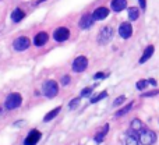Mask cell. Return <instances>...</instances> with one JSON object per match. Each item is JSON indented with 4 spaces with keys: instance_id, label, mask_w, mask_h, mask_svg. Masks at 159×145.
Masks as SVG:
<instances>
[{
    "instance_id": "obj_27",
    "label": "cell",
    "mask_w": 159,
    "mask_h": 145,
    "mask_svg": "<svg viewBox=\"0 0 159 145\" xmlns=\"http://www.w3.org/2000/svg\"><path fill=\"white\" fill-rule=\"evenodd\" d=\"M91 93H92V88L88 87V88H84V91L81 92V96H88V95H91Z\"/></svg>"
},
{
    "instance_id": "obj_26",
    "label": "cell",
    "mask_w": 159,
    "mask_h": 145,
    "mask_svg": "<svg viewBox=\"0 0 159 145\" xmlns=\"http://www.w3.org/2000/svg\"><path fill=\"white\" fill-rule=\"evenodd\" d=\"M159 93V89L157 91H149V92H144L143 93V98H149V96H155V95H158Z\"/></svg>"
},
{
    "instance_id": "obj_11",
    "label": "cell",
    "mask_w": 159,
    "mask_h": 145,
    "mask_svg": "<svg viewBox=\"0 0 159 145\" xmlns=\"http://www.w3.org/2000/svg\"><path fill=\"white\" fill-rule=\"evenodd\" d=\"M93 17L92 14H84V16L81 17V20H80V28H82V29H87V28H89L91 25L93 24Z\"/></svg>"
},
{
    "instance_id": "obj_6",
    "label": "cell",
    "mask_w": 159,
    "mask_h": 145,
    "mask_svg": "<svg viewBox=\"0 0 159 145\" xmlns=\"http://www.w3.org/2000/svg\"><path fill=\"white\" fill-rule=\"evenodd\" d=\"M88 67V59L85 56H78L73 61V71L75 73H82Z\"/></svg>"
},
{
    "instance_id": "obj_28",
    "label": "cell",
    "mask_w": 159,
    "mask_h": 145,
    "mask_svg": "<svg viewBox=\"0 0 159 145\" xmlns=\"http://www.w3.org/2000/svg\"><path fill=\"white\" fill-rule=\"evenodd\" d=\"M61 84H63V85L70 84V77H69V75H64V77H61Z\"/></svg>"
},
{
    "instance_id": "obj_9",
    "label": "cell",
    "mask_w": 159,
    "mask_h": 145,
    "mask_svg": "<svg viewBox=\"0 0 159 145\" xmlns=\"http://www.w3.org/2000/svg\"><path fill=\"white\" fill-rule=\"evenodd\" d=\"M119 35L123 39H129L130 36L133 35L131 24H130V22H123V24H120V27H119Z\"/></svg>"
},
{
    "instance_id": "obj_2",
    "label": "cell",
    "mask_w": 159,
    "mask_h": 145,
    "mask_svg": "<svg viewBox=\"0 0 159 145\" xmlns=\"http://www.w3.org/2000/svg\"><path fill=\"white\" fill-rule=\"evenodd\" d=\"M42 92H43V95L46 96V98H55V96L59 93V85H57V82L53 81V79H49V81H46L43 84Z\"/></svg>"
},
{
    "instance_id": "obj_3",
    "label": "cell",
    "mask_w": 159,
    "mask_h": 145,
    "mask_svg": "<svg viewBox=\"0 0 159 145\" xmlns=\"http://www.w3.org/2000/svg\"><path fill=\"white\" fill-rule=\"evenodd\" d=\"M21 103H22V96L18 92H13L6 99V109H8V110L17 109L18 106H21Z\"/></svg>"
},
{
    "instance_id": "obj_24",
    "label": "cell",
    "mask_w": 159,
    "mask_h": 145,
    "mask_svg": "<svg viewBox=\"0 0 159 145\" xmlns=\"http://www.w3.org/2000/svg\"><path fill=\"white\" fill-rule=\"evenodd\" d=\"M78 105H80V98H74V99H73V101L71 102H70V105H69V107H70V109H75V107H77L78 106Z\"/></svg>"
},
{
    "instance_id": "obj_5",
    "label": "cell",
    "mask_w": 159,
    "mask_h": 145,
    "mask_svg": "<svg viewBox=\"0 0 159 145\" xmlns=\"http://www.w3.org/2000/svg\"><path fill=\"white\" fill-rule=\"evenodd\" d=\"M30 46H31V41L27 36H18V38L13 42V48L17 52H24V50H27Z\"/></svg>"
},
{
    "instance_id": "obj_30",
    "label": "cell",
    "mask_w": 159,
    "mask_h": 145,
    "mask_svg": "<svg viewBox=\"0 0 159 145\" xmlns=\"http://www.w3.org/2000/svg\"><path fill=\"white\" fill-rule=\"evenodd\" d=\"M148 81H149V84H151V85H154V87H155V85H157V81H155V79L149 78V79H148Z\"/></svg>"
},
{
    "instance_id": "obj_18",
    "label": "cell",
    "mask_w": 159,
    "mask_h": 145,
    "mask_svg": "<svg viewBox=\"0 0 159 145\" xmlns=\"http://www.w3.org/2000/svg\"><path fill=\"white\" fill-rule=\"evenodd\" d=\"M60 110H61V107H60V106H57V107H56V109L50 110V112L48 113V115H46V116H45V117H43V121H45V123H48V121L53 120V119H55L56 116L59 115V112H60Z\"/></svg>"
},
{
    "instance_id": "obj_32",
    "label": "cell",
    "mask_w": 159,
    "mask_h": 145,
    "mask_svg": "<svg viewBox=\"0 0 159 145\" xmlns=\"http://www.w3.org/2000/svg\"><path fill=\"white\" fill-rule=\"evenodd\" d=\"M42 2H46V0H38V4L39 3H42Z\"/></svg>"
},
{
    "instance_id": "obj_8",
    "label": "cell",
    "mask_w": 159,
    "mask_h": 145,
    "mask_svg": "<svg viewBox=\"0 0 159 145\" xmlns=\"http://www.w3.org/2000/svg\"><path fill=\"white\" fill-rule=\"evenodd\" d=\"M53 38H55V41H57V42H64V41H67V39L70 38V31H69V28H66V27L57 28V29L55 31V34H53Z\"/></svg>"
},
{
    "instance_id": "obj_10",
    "label": "cell",
    "mask_w": 159,
    "mask_h": 145,
    "mask_svg": "<svg viewBox=\"0 0 159 145\" xmlns=\"http://www.w3.org/2000/svg\"><path fill=\"white\" fill-rule=\"evenodd\" d=\"M109 16V10H107L106 7H98L93 10L92 13V17L95 21H101V20H105L106 17Z\"/></svg>"
},
{
    "instance_id": "obj_19",
    "label": "cell",
    "mask_w": 159,
    "mask_h": 145,
    "mask_svg": "<svg viewBox=\"0 0 159 145\" xmlns=\"http://www.w3.org/2000/svg\"><path fill=\"white\" fill-rule=\"evenodd\" d=\"M107 130H109V126H107V124H106V126H105L103 129H102L101 131H99L98 134L95 135V143H98V144H99V143H102V141H103L105 135L107 134Z\"/></svg>"
},
{
    "instance_id": "obj_12",
    "label": "cell",
    "mask_w": 159,
    "mask_h": 145,
    "mask_svg": "<svg viewBox=\"0 0 159 145\" xmlns=\"http://www.w3.org/2000/svg\"><path fill=\"white\" fill-rule=\"evenodd\" d=\"M154 50H155V48L152 46V45L147 46V48H145V50H144V53H143V56H141V59H140V63H141V64H144L145 61H148L149 59L152 57V55H154Z\"/></svg>"
},
{
    "instance_id": "obj_15",
    "label": "cell",
    "mask_w": 159,
    "mask_h": 145,
    "mask_svg": "<svg viewBox=\"0 0 159 145\" xmlns=\"http://www.w3.org/2000/svg\"><path fill=\"white\" fill-rule=\"evenodd\" d=\"M130 130H131L133 133H140L141 130H144V124L143 121L140 120V119H134V120L131 121V124H130Z\"/></svg>"
},
{
    "instance_id": "obj_20",
    "label": "cell",
    "mask_w": 159,
    "mask_h": 145,
    "mask_svg": "<svg viewBox=\"0 0 159 145\" xmlns=\"http://www.w3.org/2000/svg\"><path fill=\"white\" fill-rule=\"evenodd\" d=\"M138 17H140V8L130 7L129 8V18L131 20V21H134V20H137Z\"/></svg>"
},
{
    "instance_id": "obj_23",
    "label": "cell",
    "mask_w": 159,
    "mask_h": 145,
    "mask_svg": "<svg viewBox=\"0 0 159 145\" xmlns=\"http://www.w3.org/2000/svg\"><path fill=\"white\" fill-rule=\"evenodd\" d=\"M149 85V81L148 79H141V81H138L137 84H135V87H137V89H145Z\"/></svg>"
},
{
    "instance_id": "obj_14",
    "label": "cell",
    "mask_w": 159,
    "mask_h": 145,
    "mask_svg": "<svg viewBox=\"0 0 159 145\" xmlns=\"http://www.w3.org/2000/svg\"><path fill=\"white\" fill-rule=\"evenodd\" d=\"M46 42H48L46 32H39V34H36L35 38H34V45H35V46H43Z\"/></svg>"
},
{
    "instance_id": "obj_16",
    "label": "cell",
    "mask_w": 159,
    "mask_h": 145,
    "mask_svg": "<svg viewBox=\"0 0 159 145\" xmlns=\"http://www.w3.org/2000/svg\"><path fill=\"white\" fill-rule=\"evenodd\" d=\"M123 145H140V141L134 134H127L123 140Z\"/></svg>"
},
{
    "instance_id": "obj_29",
    "label": "cell",
    "mask_w": 159,
    "mask_h": 145,
    "mask_svg": "<svg viewBox=\"0 0 159 145\" xmlns=\"http://www.w3.org/2000/svg\"><path fill=\"white\" fill-rule=\"evenodd\" d=\"M105 77H107V74H103V73H96L95 75H93V78L101 79V78H105Z\"/></svg>"
},
{
    "instance_id": "obj_21",
    "label": "cell",
    "mask_w": 159,
    "mask_h": 145,
    "mask_svg": "<svg viewBox=\"0 0 159 145\" xmlns=\"http://www.w3.org/2000/svg\"><path fill=\"white\" fill-rule=\"evenodd\" d=\"M131 107H133V102H130L127 106H124L123 109H120L117 113H116V117H120V116H124L126 113H129L130 110H131Z\"/></svg>"
},
{
    "instance_id": "obj_31",
    "label": "cell",
    "mask_w": 159,
    "mask_h": 145,
    "mask_svg": "<svg viewBox=\"0 0 159 145\" xmlns=\"http://www.w3.org/2000/svg\"><path fill=\"white\" fill-rule=\"evenodd\" d=\"M140 3H141V7L145 8V0H140Z\"/></svg>"
},
{
    "instance_id": "obj_1",
    "label": "cell",
    "mask_w": 159,
    "mask_h": 145,
    "mask_svg": "<svg viewBox=\"0 0 159 145\" xmlns=\"http://www.w3.org/2000/svg\"><path fill=\"white\" fill-rule=\"evenodd\" d=\"M138 141H140L143 145H154L157 143V134H155V131H152V130H141L140 133H138Z\"/></svg>"
},
{
    "instance_id": "obj_17",
    "label": "cell",
    "mask_w": 159,
    "mask_h": 145,
    "mask_svg": "<svg viewBox=\"0 0 159 145\" xmlns=\"http://www.w3.org/2000/svg\"><path fill=\"white\" fill-rule=\"evenodd\" d=\"M24 16L25 14L21 8H16V10H13V13H11V20H13V22H20L24 18Z\"/></svg>"
},
{
    "instance_id": "obj_4",
    "label": "cell",
    "mask_w": 159,
    "mask_h": 145,
    "mask_svg": "<svg viewBox=\"0 0 159 145\" xmlns=\"http://www.w3.org/2000/svg\"><path fill=\"white\" fill-rule=\"evenodd\" d=\"M112 38H113V28L112 27H103L98 35V43L106 45V43H109Z\"/></svg>"
},
{
    "instance_id": "obj_22",
    "label": "cell",
    "mask_w": 159,
    "mask_h": 145,
    "mask_svg": "<svg viewBox=\"0 0 159 145\" xmlns=\"http://www.w3.org/2000/svg\"><path fill=\"white\" fill-rule=\"evenodd\" d=\"M107 96V92L105 91V92H101V93H98L96 96H93L92 99H91V103H96V102H99V101H102L103 98H106Z\"/></svg>"
},
{
    "instance_id": "obj_25",
    "label": "cell",
    "mask_w": 159,
    "mask_h": 145,
    "mask_svg": "<svg viewBox=\"0 0 159 145\" xmlns=\"http://www.w3.org/2000/svg\"><path fill=\"white\" fill-rule=\"evenodd\" d=\"M124 101H126V96H124V95L119 96V98H116V101L113 102V106H119V105H121Z\"/></svg>"
},
{
    "instance_id": "obj_13",
    "label": "cell",
    "mask_w": 159,
    "mask_h": 145,
    "mask_svg": "<svg viewBox=\"0 0 159 145\" xmlns=\"http://www.w3.org/2000/svg\"><path fill=\"white\" fill-rule=\"evenodd\" d=\"M112 10L116 13H120L121 10L127 7V0H112Z\"/></svg>"
},
{
    "instance_id": "obj_7",
    "label": "cell",
    "mask_w": 159,
    "mask_h": 145,
    "mask_svg": "<svg viewBox=\"0 0 159 145\" xmlns=\"http://www.w3.org/2000/svg\"><path fill=\"white\" fill-rule=\"evenodd\" d=\"M41 137H42V134L39 130H31L28 133L27 138H25L24 145H36L39 143V140H41Z\"/></svg>"
}]
</instances>
